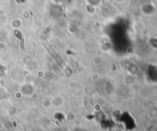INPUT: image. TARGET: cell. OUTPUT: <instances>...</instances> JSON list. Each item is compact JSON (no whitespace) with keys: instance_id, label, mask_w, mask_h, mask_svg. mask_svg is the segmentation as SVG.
<instances>
[{"instance_id":"1","label":"cell","mask_w":157,"mask_h":131,"mask_svg":"<svg viewBox=\"0 0 157 131\" xmlns=\"http://www.w3.org/2000/svg\"><path fill=\"white\" fill-rule=\"evenodd\" d=\"M89 4L92 6H97L101 3V0H87Z\"/></svg>"}]
</instances>
